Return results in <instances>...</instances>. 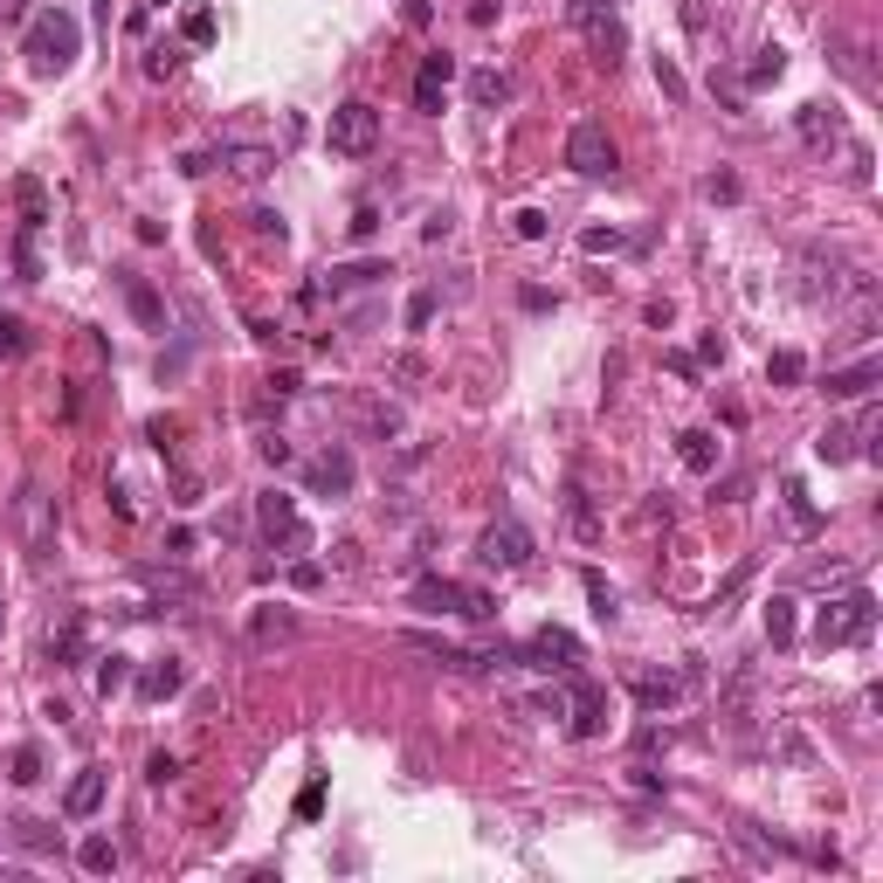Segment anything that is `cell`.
<instances>
[{"mask_svg":"<svg viewBox=\"0 0 883 883\" xmlns=\"http://www.w3.org/2000/svg\"><path fill=\"white\" fill-rule=\"evenodd\" d=\"M124 684H132V656H103V663H97V697L111 705Z\"/></svg>","mask_w":883,"mask_h":883,"instance_id":"30","label":"cell"},{"mask_svg":"<svg viewBox=\"0 0 883 883\" xmlns=\"http://www.w3.org/2000/svg\"><path fill=\"white\" fill-rule=\"evenodd\" d=\"M538 538L517 525V517H498V525H483L477 538V566H490V574H517V566H532Z\"/></svg>","mask_w":883,"mask_h":883,"instance_id":"5","label":"cell"},{"mask_svg":"<svg viewBox=\"0 0 883 883\" xmlns=\"http://www.w3.org/2000/svg\"><path fill=\"white\" fill-rule=\"evenodd\" d=\"M781 498H787V511H794V525L800 532H821V511H815V498L800 483H781Z\"/></svg>","mask_w":883,"mask_h":883,"instance_id":"33","label":"cell"},{"mask_svg":"<svg viewBox=\"0 0 883 883\" xmlns=\"http://www.w3.org/2000/svg\"><path fill=\"white\" fill-rule=\"evenodd\" d=\"M145 781H152V787L179 781V760H173V752H152V760H145Z\"/></svg>","mask_w":883,"mask_h":883,"instance_id":"44","label":"cell"},{"mask_svg":"<svg viewBox=\"0 0 883 883\" xmlns=\"http://www.w3.org/2000/svg\"><path fill=\"white\" fill-rule=\"evenodd\" d=\"M414 608H428V614H456V621H490V614H498V601H490L483 587H470V580H442V574L414 580Z\"/></svg>","mask_w":883,"mask_h":883,"instance_id":"2","label":"cell"},{"mask_svg":"<svg viewBox=\"0 0 883 883\" xmlns=\"http://www.w3.org/2000/svg\"><path fill=\"white\" fill-rule=\"evenodd\" d=\"M511 97H517V84H511L504 69H477L470 76V103H477V111H504Z\"/></svg>","mask_w":883,"mask_h":883,"instance_id":"17","label":"cell"},{"mask_svg":"<svg viewBox=\"0 0 883 883\" xmlns=\"http://www.w3.org/2000/svg\"><path fill=\"white\" fill-rule=\"evenodd\" d=\"M545 228H553V221H545L538 207H517V215H511V236L517 242H545Z\"/></svg>","mask_w":883,"mask_h":883,"instance_id":"38","label":"cell"},{"mask_svg":"<svg viewBox=\"0 0 883 883\" xmlns=\"http://www.w3.org/2000/svg\"><path fill=\"white\" fill-rule=\"evenodd\" d=\"M249 635H255V642H291V635H297V614L276 608V601H263V608L249 614Z\"/></svg>","mask_w":883,"mask_h":883,"instance_id":"19","label":"cell"},{"mask_svg":"<svg viewBox=\"0 0 883 883\" xmlns=\"http://www.w3.org/2000/svg\"><path fill=\"white\" fill-rule=\"evenodd\" d=\"M498 21V0H470V29H490Z\"/></svg>","mask_w":883,"mask_h":883,"instance_id":"54","label":"cell"},{"mask_svg":"<svg viewBox=\"0 0 883 883\" xmlns=\"http://www.w3.org/2000/svg\"><path fill=\"white\" fill-rule=\"evenodd\" d=\"M787 76V48L781 42H766V48H752V63H745V84L752 90H766V84H781Z\"/></svg>","mask_w":883,"mask_h":883,"instance_id":"24","label":"cell"},{"mask_svg":"<svg viewBox=\"0 0 883 883\" xmlns=\"http://www.w3.org/2000/svg\"><path fill=\"white\" fill-rule=\"evenodd\" d=\"M401 21H407V29H428L435 8H428V0H401Z\"/></svg>","mask_w":883,"mask_h":883,"instance_id":"48","label":"cell"},{"mask_svg":"<svg viewBox=\"0 0 883 883\" xmlns=\"http://www.w3.org/2000/svg\"><path fill=\"white\" fill-rule=\"evenodd\" d=\"M255 449H263V462H276V470H283V462H291V442H283V435H263V442H255Z\"/></svg>","mask_w":883,"mask_h":883,"instance_id":"49","label":"cell"},{"mask_svg":"<svg viewBox=\"0 0 883 883\" xmlns=\"http://www.w3.org/2000/svg\"><path fill=\"white\" fill-rule=\"evenodd\" d=\"M173 69H179L173 48H152V56H145V76H173Z\"/></svg>","mask_w":883,"mask_h":883,"instance_id":"51","label":"cell"},{"mask_svg":"<svg viewBox=\"0 0 883 883\" xmlns=\"http://www.w3.org/2000/svg\"><path fill=\"white\" fill-rule=\"evenodd\" d=\"M883 380V359L876 352H863L855 367H842V373H828V401H863L870 386Z\"/></svg>","mask_w":883,"mask_h":883,"instance_id":"15","label":"cell"},{"mask_svg":"<svg viewBox=\"0 0 883 883\" xmlns=\"http://www.w3.org/2000/svg\"><path fill=\"white\" fill-rule=\"evenodd\" d=\"M566 718H574V739H601L608 732V690L580 677L574 669V684H566Z\"/></svg>","mask_w":883,"mask_h":883,"instance_id":"10","label":"cell"},{"mask_svg":"<svg viewBox=\"0 0 883 883\" xmlns=\"http://www.w3.org/2000/svg\"><path fill=\"white\" fill-rule=\"evenodd\" d=\"M352 483H359V462H352V449H325L318 462H310V490H318V498H346Z\"/></svg>","mask_w":883,"mask_h":883,"instance_id":"13","label":"cell"},{"mask_svg":"<svg viewBox=\"0 0 883 883\" xmlns=\"http://www.w3.org/2000/svg\"><path fill=\"white\" fill-rule=\"evenodd\" d=\"M221 166H236L242 179H263L276 166V152L270 145H221Z\"/></svg>","mask_w":883,"mask_h":883,"instance_id":"26","label":"cell"},{"mask_svg":"<svg viewBox=\"0 0 883 883\" xmlns=\"http://www.w3.org/2000/svg\"><path fill=\"white\" fill-rule=\"evenodd\" d=\"M800 635V614H794V601H766V642L773 648H787Z\"/></svg>","mask_w":883,"mask_h":883,"instance_id":"28","label":"cell"},{"mask_svg":"<svg viewBox=\"0 0 883 883\" xmlns=\"http://www.w3.org/2000/svg\"><path fill=\"white\" fill-rule=\"evenodd\" d=\"M118 291H124V304H132V318H139L145 331H166V297L152 291L139 270H118Z\"/></svg>","mask_w":883,"mask_h":883,"instance_id":"14","label":"cell"},{"mask_svg":"<svg viewBox=\"0 0 883 883\" xmlns=\"http://www.w3.org/2000/svg\"><path fill=\"white\" fill-rule=\"evenodd\" d=\"M21 56H29V76H69L76 56H84V21H76L69 8H42L29 21V35H21Z\"/></svg>","mask_w":883,"mask_h":883,"instance_id":"1","label":"cell"},{"mask_svg":"<svg viewBox=\"0 0 883 883\" xmlns=\"http://www.w3.org/2000/svg\"><path fill=\"white\" fill-rule=\"evenodd\" d=\"M587 35H593V63H621V48H629V29H621L614 14H601V21H587Z\"/></svg>","mask_w":883,"mask_h":883,"instance_id":"21","label":"cell"},{"mask_svg":"<svg viewBox=\"0 0 883 883\" xmlns=\"http://www.w3.org/2000/svg\"><path fill=\"white\" fill-rule=\"evenodd\" d=\"M745 187H739V173H711L705 179V200H739Z\"/></svg>","mask_w":883,"mask_h":883,"instance_id":"45","label":"cell"},{"mask_svg":"<svg viewBox=\"0 0 883 883\" xmlns=\"http://www.w3.org/2000/svg\"><path fill=\"white\" fill-rule=\"evenodd\" d=\"M794 124H800V139H808V145H836V139H842V118L828 111V103H800Z\"/></svg>","mask_w":883,"mask_h":883,"instance_id":"20","label":"cell"},{"mask_svg":"<svg viewBox=\"0 0 883 883\" xmlns=\"http://www.w3.org/2000/svg\"><path fill=\"white\" fill-rule=\"evenodd\" d=\"M103 787H111V773H103V766H76V781L63 787V821H90L103 808Z\"/></svg>","mask_w":883,"mask_h":883,"instance_id":"11","label":"cell"},{"mask_svg":"<svg viewBox=\"0 0 883 883\" xmlns=\"http://www.w3.org/2000/svg\"><path fill=\"white\" fill-rule=\"evenodd\" d=\"M566 517H574V532H580V538H593V532H601V517H593V504H587V490H580V483L566 490Z\"/></svg>","mask_w":883,"mask_h":883,"instance_id":"34","label":"cell"},{"mask_svg":"<svg viewBox=\"0 0 883 883\" xmlns=\"http://www.w3.org/2000/svg\"><path fill=\"white\" fill-rule=\"evenodd\" d=\"M677 456H684V470L711 477V470H718V435H711V428H690V435L677 442Z\"/></svg>","mask_w":883,"mask_h":883,"instance_id":"22","label":"cell"},{"mask_svg":"<svg viewBox=\"0 0 883 883\" xmlns=\"http://www.w3.org/2000/svg\"><path fill=\"white\" fill-rule=\"evenodd\" d=\"M14 270H21V283H42V255H35L29 228H21V242H14Z\"/></svg>","mask_w":883,"mask_h":883,"instance_id":"39","label":"cell"},{"mask_svg":"<svg viewBox=\"0 0 883 883\" xmlns=\"http://www.w3.org/2000/svg\"><path fill=\"white\" fill-rule=\"evenodd\" d=\"M752 574H760V559H739V566H732V580H724V587H718V601H711V608H732V601H739V593L752 587Z\"/></svg>","mask_w":883,"mask_h":883,"instance_id":"35","label":"cell"},{"mask_svg":"<svg viewBox=\"0 0 883 883\" xmlns=\"http://www.w3.org/2000/svg\"><path fill=\"white\" fill-rule=\"evenodd\" d=\"M456 84V56H422V76H414V111H442V97Z\"/></svg>","mask_w":883,"mask_h":883,"instance_id":"12","label":"cell"},{"mask_svg":"<svg viewBox=\"0 0 883 883\" xmlns=\"http://www.w3.org/2000/svg\"><path fill=\"white\" fill-rule=\"evenodd\" d=\"M255 236H276V242H283L291 228H283V215H276V207H255Z\"/></svg>","mask_w":883,"mask_h":883,"instance_id":"47","label":"cell"},{"mask_svg":"<svg viewBox=\"0 0 883 883\" xmlns=\"http://www.w3.org/2000/svg\"><path fill=\"white\" fill-rule=\"evenodd\" d=\"M166 553H173V559H187V553H194V532H187V525L166 532Z\"/></svg>","mask_w":883,"mask_h":883,"instance_id":"55","label":"cell"},{"mask_svg":"<svg viewBox=\"0 0 883 883\" xmlns=\"http://www.w3.org/2000/svg\"><path fill=\"white\" fill-rule=\"evenodd\" d=\"M745 490H752V477H724V483H718V504H739Z\"/></svg>","mask_w":883,"mask_h":883,"instance_id":"53","label":"cell"},{"mask_svg":"<svg viewBox=\"0 0 883 883\" xmlns=\"http://www.w3.org/2000/svg\"><path fill=\"white\" fill-rule=\"evenodd\" d=\"M29 352V325L21 318H0V359H21Z\"/></svg>","mask_w":883,"mask_h":883,"instance_id":"41","label":"cell"},{"mask_svg":"<svg viewBox=\"0 0 883 883\" xmlns=\"http://www.w3.org/2000/svg\"><path fill=\"white\" fill-rule=\"evenodd\" d=\"M766 380L773 386H800V380H808V359H800V352H766Z\"/></svg>","mask_w":883,"mask_h":883,"instance_id":"31","label":"cell"},{"mask_svg":"<svg viewBox=\"0 0 883 883\" xmlns=\"http://www.w3.org/2000/svg\"><path fill=\"white\" fill-rule=\"evenodd\" d=\"M870 629H876V601H870L863 587H855V593H842V601H828V608L815 614V642H821V648H842V642H863Z\"/></svg>","mask_w":883,"mask_h":883,"instance_id":"4","label":"cell"},{"mask_svg":"<svg viewBox=\"0 0 883 883\" xmlns=\"http://www.w3.org/2000/svg\"><path fill=\"white\" fill-rule=\"evenodd\" d=\"M325 145L339 152V160H367V152L380 145V111L367 97H346L339 111H331V124H325Z\"/></svg>","mask_w":883,"mask_h":883,"instance_id":"3","label":"cell"},{"mask_svg":"<svg viewBox=\"0 0 883 883\" xmlns=\"http://www.w3.org/2000/svg\"><path fill=\"white\" fill-rule=\"evenodd\" d=\"M14 207H21V228H29V236H35V228H48V194H42V179L21 173V179H14Z\"/></svg>","mask_w":883,"mask_h":883,"instance_id":"23","label":"cell"},{"mask_svg":"<svg viewBox=\"0 0 883 883\" xmlns=\"http://www.w3.org/2000/svg\"><path fill=\"white\" fill-rule=\"evenodd\" d=\"M346 228H352V242H373V236H380V207H359Z\"/></svg>","mask_w":883,"mask_h":883,"instance_id":"46","label":"cell"},{"mask_svg":"<svg viewBox=\"0 0 883 883\" xmlns=\"http://www.w3.org/2000/svg\"><path fill=\"white\" fill-rule=\"evenodd\" d=\"M629 690H635V705H642V711H669V705L684 697V677H635Z\"/></svg>","mask_w":883,"mask_h":883,"instance_id":"25","label":"cell"},{"mask_svg":"<svg viewBox=\"0 0 883 883\" xmlns=\"http://www.w3.org/2000/svg\"><path fill=\"white\" fill-rule=\"evenodd\" d=\"M601 14H614V0H574V21L587 29V21H601Z\"/></svg>","mask_w":883,"mask_h":883,"instance_id":"50","label":"cell"},{"mask_svg":"<svg viewBox=\"0 0 883 883\" xmlns=\"http://www.w3.org/2000/svg\"><path fill=\"white\" fill-rule=\"evenodd\" d=\"M517 656H525L532 669H566V677H574V669L587 663V648H580V635H574V629L545 621V629H532V635H525V648H517Z\"/></svg>","mask_w":883,"mask_h":883,"instance_id":"8","label":"cell"},{"mask_svg":"<svg viewBox=\"0 0 883 883\" xmlns=\"http://www.w3.org/2000/svg\"><path fill=\"white\" fill-rule=\"evenodd\" d=\"M48 656H56V663H76V656H84V614H69L63 629L48 635Z\"/></svg>","mask_w":883,"mask_h":883,"instance_id":"29","label":"cell"},{"mask_svg":"<svg viewBox=\"0 0 883 883\" xmlns=\"http://www.w3.org/2000/svg\"><path fill=\"white\" fill-rule=\"evenodd\" d=\"M566 166L587 173V179H608V173L621 166V152H614V139H608L601 118H580L574 132H566Z\"/></svg>","mask_w":883,"mask_h":883,"instance_id":"6","label":"cell"},{"mask_svg":"<svg viewBox=\"0 0 883 883\" xmlns=\"http://www.w3.org/2000/svg\"><path fill=\"white\" fill-rule=\"evenodd\" d=\"M179 35H187L194 48H207V42H215V14H207V8H194L187 21H179Z\"/></svg>","mask_w":883,"mask_h":883,"instance_id":"42","label":"cell"},{"mask_svg":"<svg viewBox=\"0 0 883 883\" xmlns=\"http://www.w3.org/2000/svg\"><path fill=\"white\" fill-rule=\"evenodd\" d=\"M870 56H876L870 35H855V29H828V63H836V69H842L863 97H876V90H883V76H876V63H870Z\"/></svg>","mask_w":883,"mask_h":883,"instance_id":"9","label":"cell"},{"mask_svg":"<svg viewBox=\"0 0 883 883\" xmlns=\"http://www.w3.org/2000/svg\"><path fill=\"white\" fill-rule=\"evenodd\" d=\"M656 90H663L669 103H684V97H690V84H684V69L669 63V56H656Z\"/></svg>","mask_w":883,"mask_h":883,"instance_id":"37","label":"cell"},{"mask_svg":"<svg viewBox=\"0 0 883 883\" xmlns=\"http://www.w3.org/2000/svg\"><path fill=\"white\" fill-rule=\"evenodd\" d=\"M318 808H325V787H318V781H310V787H304V794H297V815H304V821H310V815H318Z\"/></svg>","mask_w":883,"mask_h":883,"instance_id":"52","label":"cell"},{"mask_svg":"<svg viewBox=\"0 0 883 883\" xmlns=\"http://www.w3.org/2000/svg\"><path fill=\"white\" fill-rule=\"evenodd\" d=\"M587 601H593V614H601V621H614V614H621V601H614V587H608L601 574H587Z\"/></svg>","mask_w":883,"mask_h":883,"instance_id":"40","label":"cell"},{"mask_svg":"<svg viewBox=\"0 0 883 883\" xmlns=\"http://www.w3.org/2000/svg\"><path fill=\"white\" fill-rule=\"evenodd\" d=\"M8 781H14V787H35V781H42V745H14Z\"/></svg>","mask_w":883,"mask_h":883,"instance_id":"32","label":"cell"},{"mask_svg":"<svg viewBox=\"0 0 883 883\" xmlns=\"http://www.w3.org/2000/svg\"><path fill=\"white\" fill-rule=\"evenodd\" d=\"M76 863H84L90 876H111L118 870V842L111 836H84V842H76Z\"/></svg>","mask_w":883,"mask_h":883,"instance_id":"27","label":"cell"},{"mask_svg":"<svg viewBox=\"0 0 883 883\" xmlns=\"http://www.w3.org/2000/svg\"><path fill=\"white\" fill-rule=\"evenodd\" d=\"M401 325H407V331H428V325H435V291H414L407 310H401Z\"/></svg>","mask_w":883,"mask_h":883,"instance_id":"36","label":"cell"},{"mask_svg":"<svg viewBox=\"0 0 883 883\" xmlns=\"http://www.w3.org/2000/svg\"><path fill=\"white\" fill-rule=\"evenodd\" d=\"M255 532H263V545H276V553H304V517H297V498H283V490H263L255 498Z\"/></svg>","mask_w":883,"mask_h":883,"instance_id":"7","label":"cell"},{"mask_svg":"<svg viewBox=\"0 0 883 883\" xmlns=\"http://www.w3.org/2000/svg\"><path fill=\"white\" fill-rule=\"evenodd\" d=\"M621 242H629L621 228H587V236H580V249H587V255H614Z\"/></svg>","mask_w":883,"mask_h":883,"instance_id":"43","label":"cell"},{"mask_svg":"<svg viewBox=\"0 0 883 883\" xmlns=\"http://www.w3.org/2000/svg\"><path fill=\"white\" fill-rule=\"evenodd\" d=\"M139 690L152 697V705H166V697H179V690H187V663H179V656H166V663H152L145 677H139Z\"/></svg>","mask_w":883,"mask_h":883,"instance_id":"16","label":"cell"},{"mask_svg":"<svg viewBox=\"0 0 883 883\" xmlns=\"http://www.w3.org/2000/svg\"><path fill=\"white\" fill-rule=\"evenodd\" d=\"M380 276H394V270H386V263H339V270H325L318 291L346 297V291H367V283H380Z\"/></svg>","mask_w":883,"mask_h":883,"instance_id":"18","label":"cell"}]
</instances>
